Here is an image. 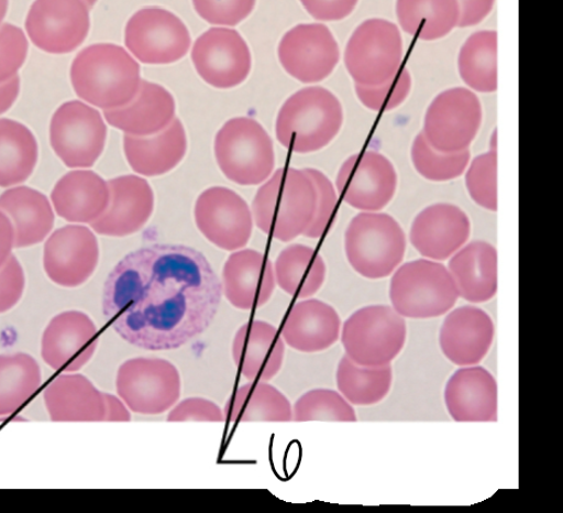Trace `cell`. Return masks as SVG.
I'll use <instances>...</instances> for the list:
<instances>
[{"label": "cell", "mask_w": 563, "mask_h": 513, "mask_svg": "<svg viewBox=\"0 0 563 513\" xmlns=\"http://www.w3.org/2000/svg\"><path fill=\"white\" fill-rule=\"evenodd\" d=\"M449 271L460 293L470 304H484L497 293L496 248L484 241L465 244L451 256Z\"/></svg>", "instance_id": "obj_32"}, {"label": "cell", "mask_w": 563, "mask_h": 513, "mask_svg": "<svg viewBox=\"0 0 563 513\" xmlns=\"http://www.w3.org/2000/svg\"><path fill=\"white\" fill-rule=\"evenodd\" d=\"M467 193L479 207L497 210V152L489 151L470 162L465 171Z\"/></svg>", "instance_id": "obj_43"}, {"label": "cell", "mask_w": 563, "mask_h": 513, "mask_svg": "<svg viewBox=\"0 0 563 513\" xmlns=\"http://www.w3.org/2000/svg\"><path fill=\"white\" fill-rule=\"evenodd\" d=\"M406 236L400 223L382 212H362L345 232L349 264L366 280H384L401 265Z\"/></svg>", "instance_id": "obj_6"}, {"label": "cell", "mask_w": 563, "mask_h": 513, "mask_svg": "<svg viewBox=\"0 0 563 513\" xmlns=\"http://www.w3.org/2000/svg\"><path fill=\"white\" fill-rule=\"evenodd\" d=\"M449 313L440 328L441 351L455 365L479 364L490 351L495 337L490 315L474 306Z\"/></svg>", "instance_id": "obj_22"}, {"label": "cell", "mask_w": 563, "mask_h": 513, "mask_svg": "<svg viewBox=\"0 0 563 513\" xmlns=\"http://www.w3.org/2000/svg\"><path fill=\"white\" fill-rule=\"evenodd\" d=\"M125 45L140 62L173 64L186 57L190 33L183 21L162 8H145L126 24Z\"/></svg>", "instance_id": "obj_13"}, {"label": "cell", "mask_w": 563, "mask_h": 513, "mask_svg": "<svg viewBox=\"0 0 563 513\" xmlns=\"http://www.w3.org/2000/svg\"><path fill=\"white\" fill-rule=\"evenodd\" d=\"M44 402L54 423H103V392L82 374L64 373L51 381Z\"/></svg>", "instance_id": "obj_30"}, {"label": "cell", "mask_w": 563, "mask_h": 513, "mask_svg": "<svg viewBox=\"0 0 563 513\" xmlns=\"http://www.w3.org/2000/svg\"><path fill=\"white\" fill-rule=\"evenodd\" d=\"M99 256L95 232L87 227L68 226L48 237L44 247V270L51 282L74 288L95 274Z\"/></svg>", "instance_id": "obj_20"}, {"label": "cell", "mask_w": 563, "mask_h": 513, "mask_svg": "<svg viewBox=\"0 0 563 513\" xmlns=\"http://www.w3.org/2000/svg\"><path fill=\"white\" fill-rule=\"evenodd\" d=\"M42 384V368L32 354H0V417L10 416L21 410Z\"/></svg>", "instance_id": "obj_38"}, {"label": "cell", "mask_w": 563, "mask_h": 513, "mask_svg": "<svg viewBox=\"0 0 563 513\" xmlns=\"http://www.w3.org/2000/svg\"><path fill=\"white\" fill-rule=\"evenodd\" d=\"M0 210L12 223L15 248L45 241L55 227V212L47 196L30 187L10 188L0 195Z\"/></svg>", "instance_id": "obj_33"}, {"label": "cell", "mask_w": 563, "mask_h": 513, "mask_svg": "<svg viewBox=\"0 0 563 513\" xmlns=\"http://www.w3.org/2000/svg\"><path fill=\"white\" fill-rule=\"evenodd\" d=\"M25 274L21 262L11 255L0 268V314L15 308L23 296Z\"/></svg>", "instance_id": "obj_49"}, {"label": "cell", "mask_w": 563, "mask_h": 513, "mask_svg": "<svg viewBox=\"0 0 563 513\" xmlns=\"http://www.w3.org/2000/svg\"><path fill=\"white\" fill-rule=\"evenodd\" d=\"M274 274L283 292L292 297L309 298L323 286L327 268L316 249L292 244L285 248L275 261Z\"/></svg>", "instance_id": "obj_35"}, {"label": "cell", "mask_w": 563, "mask_h": 513, "mask_svg": "<svg viewBox=\"0 0 563 513\" xmlns=\"http://www.w3.org/2000/svg\"><path fill=\"white\" fill-rule=\"evenodd\" d=\"M460 8V21L457 28L467 29L486 19L495 4V0H456Z\"/></svg>", "instance_id": "obj_51"}, {"label": "cell", "mask_w": 563, "mask_h": 513, "mask_svg": "<svg viewBox=\"0 0 563 513\" xmlns=\"http://www.w3.org/2000/svg\"><path fill=\"white\" fill-rule=\"evenodd\" d=\"M52 206L64 220L91 223L110 203L109 183L90 170H74L64 175L51 194Z\"/></svg>", "instance_id": "obj_29"}, {"label": "cell", "mask_w": 563, "mask_h": 513, "mask_svg": "<svg viewBox=\"0 0 563 513\" xmlns=\"http://www.w3.org/2000/svg\"><path fill=\"white\" fill-rule=\"evenodd\" d=\"M402 39L395 23L372 19L358 25L345 50V65L356 85H382L401 68Z\"/></svg>", "instance_id": "obj_10"}, {"label": "cell", "mask_w": 563, "mask_h": 513, "mask_svg": "<svg viewBox=\"0 0 563 513\" xmlns=\"http://www.w3.org/2000/svg\"><path fill=\"white\" fill-rule=\"evenodd\" d=\"M285 341L278 328L266 321H251L239 328L232 341V358L249 381H271L282 371Z\"/></svg>", "instance_id": "obj_26"}, {"label": "cell", "mask_w": 563, "mask_h": 513, "mask_svg": "<svg viewBox=\"0 0 563 513\" xmlns=\"http://www.w3.org/2000/svg\"><path fill=\"white\" fill-rule=\"evenodd\" d=\"M98 346V327L89 315L63 312L45 328L42 358L56 372L78 373L93 359Z\"/></svg>", "instance_id": "obj_19"}, {"label": "cell", "mask_w": 563, "mask_h": 513, "mask_svg": "<svg viewBox=\"0 0 563 513\" xmlns=\"http://www.w3.org/2000/svg\"><path fill=\"white\" fill-rule=\"evenodd\" d=\"M9 7V0H0V23L3 22Z\"/></svg>", "instance_id": "obj_55"}, {"label": "cell", "mask_w": 563, "mask_h": 513, "mask_svg": "<svg viewBox=\"0 0 563 513\" xmlns=\"http://www.w3.org/2000/svg\"><path fill=\"white\" fill-rule=\"evenodd\" d=\"M308 14L318 21H342L356 9L358 0H300Z\"/></svg>", "instance_id": "obj_50"}, {"label": "cell", "mask_w": 563, "mask_h": 513, "mask_svg": "<svg viewBox=\"0 0 563 513\" xmlns=\"http://www.w3.org/2000/svg\"><path fill=\"white\" fill-rule=\"evenodd\" d=\"M117 396L131 413L161 415L174 407L181 394L177 367L159 358L130 359L118 368Z\"/></svg>", "instance_id": "obj_9"}, {"label": "cell", "mask_w": 563, "mask_h": 513, "mask_svg": "<svg viewBox=\"0 0 563 513\" xmlns=\"http://www.w3.org/2000/svg\"><path fill=\"white\" fill-rule=\"evenodd\" d=\"M191 59L202 80L219 89L240 86L252 70L251 50L234 30L203 33L192 47Z\"/></svg>", "instance_id": "obj_18"}, {"label": "cell", "mask_w": 563, "mask_h": 513, "mask_svg": "<svg viewBox=\"0 0 563 513\" xmlns=\"http://www.w3.org/2000/svg\"><path fill=\"white\" fill-rule=\"evenodd\" d=\"M305 171L317 189L316 216L305 236L309 239H320L329 230L333 220L338 205L336 192L330 178L321 171L317 168H305Z\"/></svg>", "instance_id": "obj_45"}, {"label": "cell", "mask_w": 563, "mask_h": 513, "mask_svg": "<svg viewBox=\"0 0 563 513\" xmlns=\"http://www.w3.org/2000/svg\"><path fill=\"white\" fill-rule=\"evenodd\" d=\"M344 122L342 103L329 89L308 87L283 105L275 134L284 148L306 154L321 151L336 138Z\"/></svg>", "instance_id": "obj_4"}, {"label": "cell", "mask_w": 563, "mask_h": 513, "mask_svg": "<svg viewBox=\"0 0 563 513\" xmlns=\"http://www.w3.org/2000/svg\"><path fill=\"white\" fill-rule=\"evenodd\" d=\"M397 187L395 165L387 156L374 151L351 155L336 176L340 196L362 212H379L393 200Z\"/></svg>", "instance_id": "obj_15"}, {"label": "cell", "mask_w": 563, "mask_h": 513, "mask_svg": "<svg viewBox=\"0 0 563 513\" xmlns=\"http://www.w3.org/2000/svg\"><path fill=\"white\" fill-rule=\"evenodd\" d=\"M168 423H224L221 407L209 400L191 397L177 403L167 415Z\"/></svg>", "instance_id": "obj_48"}, {"label": "cell", "mask_w": 563, "mask_h": 513, "mask_svg": "<svg viewBox=\"0 0 563 513\" xmlns=\"http://www.w3.org/2000/svg\"><path fill=\"white\" fill-rule=\"evenodd\" d=\"M89 29V8L84 0H35L25 20L32 43L52 55L80 47Z\"/></svg>", "instance_id": "obj_14"}, {"label": "cell", "mask_w": 563, "mask_h": 513, "mask_svg": "<svg viewBox=\"0 0 563 513\" xmlns=\"http://www.w3.org/2000/svg\"><path fill=\"white\" fill-rule=\"evenodd\" d=\"M192 3L206 22L234 28L252 14L256 0H192Z\"/></svg>", "instance_id": "obj_47"}, {"label": "cell", "mask_w": 563, "mask_h": 513, "mask_svg": "<svg viewBox=\"0 0 563 513\" xmlns=\"http://www.w3.org/2000/svg\"><path fill=\"white\" fill-rule=\"evenodd\" d=\"M21 81L16 75L11 80L0 84V114L5 113L15 103L20 95Z\"/></svg>", "instance_id": "obj_54"}, {"label": "cell", "mask_w": 563, "mask_h": 513, "mask_svg": "<svg viewBox=\"0 0 563 513\" xmlns=\"http://www.w3.org/2000/svg\"><path fill=\"white\" fill-rule=\"evenodd\" d=\"M15 248V232L8 216L0 210V268L12 255Z\"/></svg>", "instance_id": "obj_53"}, {"label": "cell", "mask_w": 563, "mask_h": 513, "mask_svg": "<svg viewBox=\"0 0 563 513\" xmlns=\"http://www.w3.org/2000/svg\"><path fill=\"white\" fill-rule=\"evenodd\" d=\"M84 2L86 3V6L91 9V8H95V6L97 4L98 0H84Z\"/></svg>", "instance_id": "obj_56"}, {"label": "cell", "mask_w": 563, "mask_h": 513, "mask_svg": "<svg viewBox=\"0 0 563 513\" xmlns=\"http://www.w3.org/2000/svg\"><path fill=\"white\" fill-rule=\"evenodd\" d=\"M38 146L32 131L8 118H0V188L16 187L36 167Z\"/></svg>", "instance_id": "obj_36"}, {"label": "cell", "mask_w": 563, "mask_h": 513, "mask_svg": "<svg viewBox=\"0 0 563 513\" xmlns=\"http://www.w3.org/2000/svg\"><path fill=\"white\" fill-rule=\"evenodd\" d=\"M254 217L251 207L231 189L205 190L195 205V221L206 239L220 249L233 252L252 239Z\"/></svg>", "instance_id": "obj_16"}, {"label": "cell", "mask_w": 563, "mask_h": 513, "mask_svg": "<svg viewBox=\"0 0 563 513\" xmlns=\"http://www.w3.org/2000/svg\"><path fill=\"white\" fill-rule=\"evenodd\" d=\"M408 327L393 307L375 305L353 313L344 323L342 343L347 357L361 365L379 367L398 358Z\"/></svg>", "instance_id": "obj_8"}, {"label": "cell", "mask_w": 563, "mask_h": 513, "mask_svg": "<svg viewBox=\"0 0 563 513\" xmlns=\"http://www.w3.org/2000/svg\"><path fill=\"white\" fill-rule=\"evenodd\" d=\"M482 116L481 101L473 90L451 88L429 105L422 133L441 152L466 151L478 134Z\"/></svg>", "instance_id": "obj_12"}, {"label": "cell", "mask_w": 563, "mask_h": 513, "mask_svg": "<svg viewBox=\"0 0 563 513\" xmlns=\"http://www.w3.org/2000/svg\"><path fill=\"white\" fill-rule=\"evenodd\" d=\"M278 54L285 72L302 84L325 80L340 59L332 32L320 23L296 25L283 36Z\"/></svg>", "instance_id": "obj_17"}, {"label": "cell", "mask_w": 563, "mask_h": 513, "mask_svg": "<svg viewBox=\"0 0 563 513\" xmlns=\"http://www.w3.org/2000/svg\"><path fill=\"white\" fill-rule=\"evenodd\" d=\"M108 128L99 111L82 101H68L52 117L49 141L59 160L70 168H89L101 156Z\"/></svg>", "instance_id": "obj_11"}, {"label": "cell", "mask_w": 563, "mask_h": 513, "mask_svg": "<svg viewBox=\"0 0 563 513\" xmlns=\"http://www.w3.org/2000/svg\"><path fill=\"white\" fill-rule=\"evenodd\" d=\"M110 203L91 229L109 237H125L146 226L154 210V193L145 178L134 175L112 178Z\"/></svg>", "instance_id": "obj_23"}, {"label": "cell", "mask_w": 563, "mask_h": 513, "mask_svg": "<svg viewBox=\"0 0 563 513\" xmlns=\"http://www.w3.org/2000/svg\"><path fill=\"white\" fill-rule=\"evenodd\" d=\"M29 55V41L22 30L10 23L0 25V84L15 77Z\"/></svg>", "instance_id": "obj_46"}, {"label": "cell", "mask_w": 563, "mask_h": 513, "mask_svg": "<svg viewBox=\"0 0 563 513\" xmlns=\"http://www.w3.org/2000/svg\"><path fill=\"white\" fill-rule=\"evenodd\" d=\"M412 78L408 69L400 68L388 81L376 86L356 85V95L366 109L388 112L408 99Z\"/></svg>", "instance_id": "obj_44"}, {"label": "cell", "mask_w": 563, "mask_h": 513, "mask_svg": "<svg viewBox=\"0 0 563 513\" xmlns=\"http://www.w3.org/2000/svg\"><path fill=\"white\" fill-rule=\"evenodd\" d=\"M175 114L173 95L163 86L150 81H141L137 95L124 107L103 111L110 125L133 137L159 133L172 124Z\"/></svg>", "instance_id": "obj_28"}, {"label": "cell", "mask_w": 563, "mask_h": 513, "mask_svg": "<svg viewBox=\"0 0 563 513\" xmlns=\"http://www.w3.org/2000/svg\"><path fill=\"white\" fill-rule=\"evenodd\" d=\"M393 309L408 319H434L455 306L460 293L440 261L418 259L398 268L389 284Z\"/></svg>", "instance_id": "obj_5"}, {"label": "cell", "mask_w": 563, "mask_h": 513, "mask_svg": "<svg viewBox=\"0 0 563 513\" xmlns=\"http://www.w3.org/2000/svg\"><path fill=\"white\" fill-rule=\"evenodd\" d=\"M397 17L405 33L434 42L457 28L460 8L456 0H397Z\"/></svg>", "instance_id": "obj_37"}, {"label": "cell", "mask_w": 563, "mask_h": 513, "mask_svg": "<svg viewBox=\"0 0 563 513\" xmlns=\"http://www.w3.org/2000/svg\"><path fill=\"white\" fill-rule=\"evenodd\" d=\"M222 294L230 304L241 310L265 306L275 291L272 261L253 249L231 254L222 271Z\"/></svg>", "instance_id": "obj_24"}, {"label": "cell", "mask_w": 563, "mask_h": 513, "mask_svg": "<svg viewBox=\"0 0 563 513\" xmlns=\"http://www.w3.org/2000/svg\"><path fill=\"white\" fill-rule=\"evenodd\" d=\"M222 285L207 258L180 244H153L125 255L103 285L102 313L130 346L185 347L213 324Z\"/></svg>", "instance_id": "obj_1"}, {"label": "cell", "mask_w": 563, "mask_h": 513, "mask_svg": "<svg viewBox=\"0 0 563 513\" xmlns=\"http://www.w3.org/2000/svg\"><path fill=\"white\" fill-rule=\"evenodd\" d=\"M342 331L336 310L320 299L298 302L284 321L282 337L291 349L313 353L333 347Z\"/></svg>", "instance_id": "obj_27"}, {"label": "cell", "mask_w": 563, "mask_h": 513, "mask_svg": "<svg viewBox=\"0 0 563 513\" xmlns=\"http://www.w3.org/2000/svg\"><path fill=\"white\" fill-rule=\"evenodd\" d=\"M457 69L467 87L479 94L497 89V33L483 31L471 35L460 52Z\"/></svg>", "instance_id": "obj_40"}, {"label": "cell", "mask_w": 563, "mask_h": 513, "mask_svg": "<svg viewBox=\"0 0 563 513\" xmlns=\"http://www.w3.org/2000/svg\"><path fill=\"white\" fill-rule=\"evenodd\" d=\"M393 383L391 365L366 367L353 362L347 354L340 360L336 386L352 405H375L387 397Z\"/></svg>", "instance_id": "obj_39"}, {"label": "cell", "mask_w": 563, "mask_h": 513, "mask_svg": "<svg viewBox=\"0 0 563 513\" xmlns=\"http://www.w3.org/2000/svg\"><path fill=\"white\" fill-rule=\"evenodd\" d=\"M104 419L103 423H130L131 411L120 396L104 393Z\"/></svg>", "instance_id": "obj_52"}, {"label": "cell", "mask_w": 563, "mask_h": 513, "mask_svg": "<svg viewBox=\"0 0 563 513\" xmlns=\"http://www.w3.org/2000/svg\"><path fill=\"white\" fill-rule=\"evenodd\" d=\"M444 404L456 423H496L497 383L481 365L462 367L448 381Z\"/></svg>", "instance_id": "obj_25"}, {"label": "cell", "mask_w": 563, "mask_h": 513, "mask_svg": "<svg viewBox=\"0 0 563 513\" xmlns=\"http://www.w3.org/2000/svg\"><path fill=\"white\" fill-rule=\"evenodd\" d=\"M70 77L77 97L103 111L133 100L142 81L139 63L113 44L82 50L73 62Z\"/></svg>", "instance_id": "obj_2"}, {"label": "cell", "mask_w": 563, "mask_h": 513, "mask_svg": "<svg viewBox=\"0 0 563 513\" xmlns=\"http://www.w3.org/2000/svg\"><path fill=\"white\" fill-rule=\"evenodd\" d=\"M214 152L222 174L241 186L265 182L275 166L272 139L249 117L233 118L218 131Z\"/></svg>", "instance_id": "obj_7"}, {"label": "cell", "mask_w": 563, "mask_h": 513, "mask_svg": "<svg viewBox=\"0 0 563 513\" xmlns=\"http://www.w3.org/2000/svg\"><path fill=\"white\" fill-rule=\"evenodd\" d=\"M186 129L178 118L150 137H124V153L131 168L146 177L162 176L180 164L187 154Z\"/></svg>", "instance_id": "obj_31"}, {"label": "cell", "mask_w": 563, "mask_h": 513, "mask_svg": "<svg viewBox=\"0 0 563 513\" xmlns=\"http://www.w3.org/2000/svg\"><path fill=\"white\" fill-rule=\"evenodd\" d=\"M471 236V221L452 204H435L419 214L411 226L410 241L424 259L444 261L463 248Z\"/></svg>", "instance_id": "obj_21"}, {"label": "cell", "mask_w": 563, "mask_h": 513, "mask_svg": "<svg viewBox=\"0 0 563 513\" xmlns=\"http://www.w3.org/2000/svg\"><path fill=\"white\" fill-rule=\"evenodd\" d=\"M412 164L419 175L431 182H449L460 178L471 162L470 150L448 153L441 152L427 141L423 133L418 134L411 149Z\"/></svg>", "instance_id": "obj_41"}, {"label": "cell", "mask_w": 563, "mask_h": 513, "mask_svg": "<svg viewBox=\"0 0 563 513\" xmlns=\"http://www.w3.org/2000/svg\"><path fill=\"white\" fill-rule=\"evenodd\" d=\"M316 209L317 189L306 171L280 167L257 190L253 217L262 232L290 242L307 232Z\"/></svg>", "instance_id": "obj_3"}, {"label": "cell", "mask_w": 563, "mask_h": 513, "mask_svg": "<svg viewBox=\"0 0 563 513\" xmlns=\"http://www.w3.org/2000/svg\"><path fill=\"white\" fill-rule=\"evenodd\" d=\"M292 414L295 423H308V421L356 423L357 421L352 404L339 392L327 389L305 393L292 406Z\"/></svg>", "instance_id": "obj_42"}, {"label": "cell", "mask_w": 563, "mask_h": 513, "mask_svg": "<svg viewBox=\"0 0 563 513\" xmlns=\"http://www.w3.org/2000/svg\"><path fill=\"white\" fill-rule=\"evenodd\" d=\"M225 421L243 423H291L292 405L267 381H251L232 393L224 410Z\"/></svg>", "instance_id": "obj_34"}]
</instances>
